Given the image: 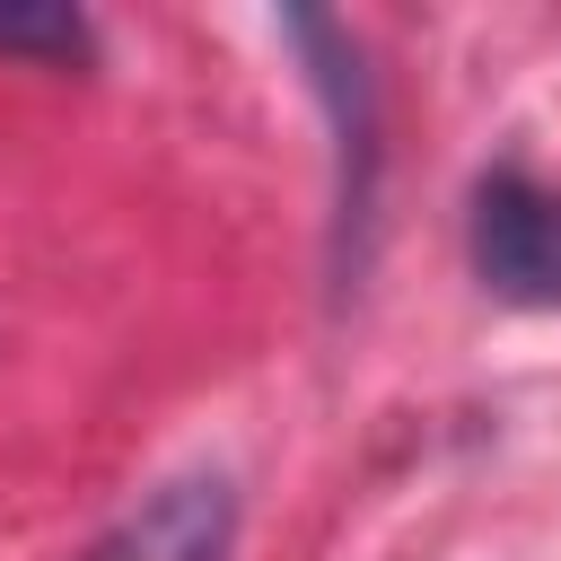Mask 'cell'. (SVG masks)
<instances>
[{"label": "cell", "mask_w": 561, "mask_h": 561, "mask_svg": "<svg viewBox=\"0 0 561 561\" xmlns=\"http://www.w3.org/2000/svg\"><path fill=\"white\" fill-rule=\"evenodd\" d=\"M280 35L307 53V79L333 114V289H351L368 272V237H377V167H386L377 79H368L359 35L324 9H280Z\"/></svg>", "instance_id": "obj_1"}, {"label": "cell", "mask_w": 561, "mask_h": 561, "mask_svg": "<svg viewBox=\"0 0 561 561\" xmlns=\"http://www.w3.org/2000/svg\"><path fill=\"white\" fill-rule=\"evenodd\" d=\"M228 543H237V482L228 473H175L114 535H96L88 561H228Z\"/></svg>", "instance_id": "obj_3"}, {"label": "cell", "mask_w": 561, "mask_h": 561, "mask_svg": "<svg viewBox=\"0 0 561 561\" xmlns=\"http://www.w3.org/2000/svg\"><path fill=\"white\" fill-rule=\"evenodd\" d=\"M465 254L500 307L561 316V184L526 167H491L465 210Z\"/></svg>", "instance_id": "obj_2"}, {"label": "cell", "mask_w": 561, "mask_h": 561, "mask_svg": "<svg viewBox=\"0 0 561 561\" xmlns=\"http://www.w3.org/2000/svg\"><path fill=\"white\" fill-rule=\"evenodd\" d=\"M0 53H26V61H53V70H88L96 61V35L70 0H18L0 9Z\"/></svg>", "instance_id": "obj_4"}]
</instances>
